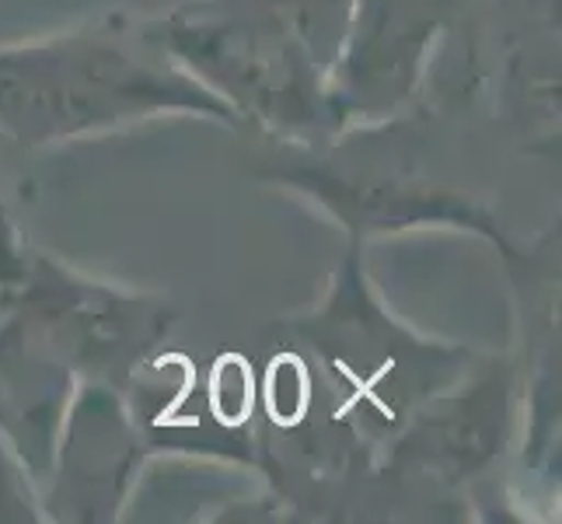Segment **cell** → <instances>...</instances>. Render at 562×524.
<instances>
[{
	"instance_id": "1",
	"label": "cell",
	"mask_w": 562,
	"mask_h": 524,
	"mask_svg": "<svg viewBox=\"0 0 562 524\" xmlns=\"http://www.w3.org/2000/svg\"><path fill=\"white\" fill-rule=\"evenodd\" d=\"M251 395H256V384H251V367L245 364V357H221L210 378V405L217 420L227 426L245 423L251 413Z\"/></svg>"
},
{
	"instance_id": "2",
	"label": "cell",
	"mask_w": 562,
	"mask_h": 524,
	"mask_svg": "<svg viewBox=\"0 0 562 524\" xmlns=\"http://www.w3.org/2000/svg\"><path fill=\"white\" fill-rule=\"evenodd\" d=\"M307 392H312V381H307L304 364L294 354L277 357L273 367H269V375H266L269 416L283 426H294L307 410Z\"/></svg>"
}]
</instances>
